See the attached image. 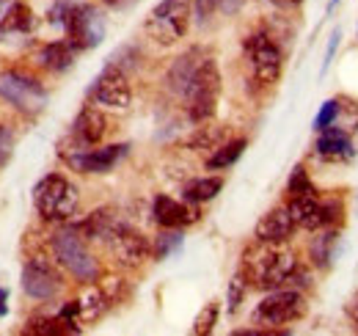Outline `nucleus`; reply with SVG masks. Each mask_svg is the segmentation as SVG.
<instances>
[{
  "instance_id": "1",
  "label": "nucleus",
  "mask_w": 358,
  "mask_h": 336,
  "mask_svg": "<svg viewBox=\"0 0 358 336\" xmlns=\"http://www.w3.org/2000/svg\"><path fill=\"white\" fill-rule=\"evenodd\" d=\"M295 270H298V256L284 243L257 240V246H251L243 256V276L257 290L287 287Z\"/></svg>"
},
{
  "instance_id": "2",
  "label": "nucleus",
  "mask_w": 358,
  "mask_h": 336,
  "mask_svg": "<svg viewBox=\"0 0 358 336\" xmlns=\"http://www.w3.org/2000/svg\"><path fill=\"white\" fill-rule=\"evenodd\" d=\"M218 94H221V72H218V64L204 55L201 64L196 66L190 83L185 85V91H182L185 105H187V116H190L193 122H207V119H213Z\"/></svg>"
},
{
  "instance_id": "3",
  "label": "nucleus",
  "mask_w": 358,
  "mask_h": 336,
  "mask_svg": "<svg viewBox=\"0 0 358 336\" xmlns=\"http://www.w3.org/2000/svg\"><path fill=\"white\" fill-rule=\"evenodd\" d=\"M190 14H193L190 0H160L149 11V17L143 22V31L157 44L171 47L179 39H185V34L190 28Z\"/></svg>"
},
{
  "instance_id": "4",
  "label": "nucleus",
  "mask_w": 358,
  "mask_h": 336,
  "mask_svg": "<svg viewBox=\"0 0 358 336\" xmlns=\"http://www.w3.org/2000/svg\"><path fill=\"white\" fill-rule=\"evenodd\" d=\"M52 253H55L58 265L66 267L78 281H83V284L96 281L99 265H96L94 253L86 248V240L78 226H66L58 234H52Z\"/></svg>"
},
{
  "instance_id": "5",
  "label": "nucleus",
  "mask_w": 358,
  "mask_h": 336,
  "mask_svg": "<svg viewBox=\"0 0 358 336\" xmlns=\"http://www.w3.org/2000/svg\"><path fill=\"white\" fill-rule=\"evenodd\" d=\"M34 204L45 220H69L78 210V188L61 174H47L34 188Z\"/></svg>"
},
{
  "instance_id": "6",
  "label": "nucleus",
  "mask_w": 358,
  "mask_h": 336,
  "mask_svg": "<svg viewBox=\"0 0 358 336\" xmlns=\"http://www.w3.org/2000/svg\"><path fill=\"white\" fill-rule=\"evenodd\" d=\"M0 97L28 116L42 113L47 105V88L36 78H28L22 72H3L0 75Z\"/></svg>"
},
{
  "instance_id": "7",
  "label": "nucleus",
  "mask_w": 358,
  "mask_h": 336,
  "mask_svg": "<svg viewBox=\"0 0 358 336\" xmlns=\"http://www.w3.org/2000/svg\"><path fill=\"white\" fill-rule=\"evenodd\" d=\"M306 314V298L298 290H275L270 293L254 312V323L257 326H268V328H278V326H289L295 320H301Z\"/></svg>"
},
{
  "instance_id": "8",
  "label": "nucleus",
  "mask_w": 358,
  "mask_h": 336,
  "mask_svg": "<svg viewBox=\"0 0 358 336\" xmlns=\"http://www.w3.org/2000/svg\"><path fill=\"white\" fill-rule=\"evenodd\" d=\"M64 28H66L69 44L75 50H91L105 39V17L89 3H75Z\"/></svg>"
},
{
  "instance_id": "9",
  "label": "nucleus",
  "mask_w": 358,
  "mask_h": 336,
  "mask_svg": "<svg viewBox=\"0 0 358 336\" xmlns=\"http://www.w3.org/2000/svg\"><path fill=\"white\" fill-rule=\"evenodd\" d=\"M91 99L102 108H110V111H127L133 102V88L127 83L124 69L108 64L102 69V75L91 85Z\"/></svg>"
},
{
  "instance_id": "10",
  "label": "nucleus",
  "mask_w": 358,
  "mask_h": 336,
  "mask_svg": "<svg viewBox=\"0 0 358 336\" xmlns=\"http://www.w3.org/2000/svg\"><path fill=\"white\" fill-rule=\"evenodd\" d=\"M245 52H248V61H251V69H254V78L259 83H275L281 78V50L278 44L270 39L268 34H254L248 42H245Z\"/></svg>"
},
{
  "instance_id": "11",
  "label": "nucleus",
  "mask_w": 358,
  "mask_h": 336,
  "mask_svg": "<svg viewBox=\"0 0 358 336\" xmlns=\"http://www.w3.org/2000/svg\"><path fill=\"white\" fill-rule=\"evenodd\" d=\"M61 273L52 267V262L45 256H34L22 267V290L36 300H50L61 293Z\"/></svg>"
},
{
  "instance_id": "12",
  "label": "nucleus",
  "mask_w": 358,
  "mask_h": 336,
  "mask_svg": "<svg viewBox=\"0 0 358 336\" xmlns=\"http://www.w3.org/2000/svg\"><path fill=\"white\" fill-rule=\"evenodd\" d=\"M108 246H110V251L116 256V262L124 265V267L143 265L149 259V251H152L149 240L141 232H135L133 226H124V223H116V229L108 237Z\"/></svg>"
},
{
  "instance_id": "13",
  "label": "nucleus",
  "mask_w": 358,
  "mask_h": 336,
  "mask_svg": "<svg viewBox=\"0 0 358 336\" xmlns=\"http://www.w3.org/2000/svg\"><path fill=\"white\" fill-rule=\"evenodd\" d=\"M127 144H113V146H102V149H83L75 155H66V163L83 174H105L116 166L124 155H127Z\"/></svg>"
},
{
  "instance_id": "14",
  "label": "nucleus",
  "mask_w": 358,
  "mask_h": 336,
  "mask_svg": "<svg viewBox=\"0 0 358 336\" xmlns=\"http://www.w3.org/2000/svg\"><path fill=\"white\" fill-rule=\"evenodd\" d=\"M105 132H108V119H105V113H99V111L91 108V105H86V108L78 113V119H75V125H72V138H75V144H78L80 149H89L94 144H99V141L105 138Z\"/></svg>"
},
{
  "instance_id": "15",
  "label": "nucleus",
  "mask_w": 358,
  "mask_h": 336,
  "mask_svg": "<svg viewBox=\"0 0 358 336\" xmlns=\"http://www.w3.org/2000/svg\"><path fill=\"white\" fill-rule=\"evenodd\" d=\"M295 220L287 207H275L268 215H262V220L257 223V240H265V243H287L295 232Z\"/></svg>"
},
{
  "instance_id": "16",
  "label": "nucleus",
  "mask_w": 358,
  "mask_h": 336,
  "mask_svg": "<svg viewBox=\"0 0 358 336\" xmlns=\"http://www.w3.org/2000/svg\"><path fill=\"white\" fill-rule=\"evenodd\" d=\"M155 220L163 226V229H179V226H187L199 218V212L187 204H182L171 196H157L155 199V207H152Z\"/></svg>"
},
{
  "instance_id": "17",
  "label": "nucleus",
  "mask_w": 358,
  "mask_h": 336,
  "mask_svg": "<svg viewBox=\"0 0 358 336\" xmlns=\"http://www.w3.org/2000/svg\"><path fill=\"white\" fill-rule=\"evenodd\" d=\"M317 152L320 158L325 160H350L353 158V141H350V132L342 130V127H325L320 130V138H317Z\"/></svg>"
},
{
  "instance_id": "18",
  "label": "nucleus",
  "mask_w": 358,
  "mask_h": 336,
  "mask_svg": "<svg viewBox=\"0 0 358 336\" xmlns=\"http://www.w3.org/2000/svg\"><path fill=\"white\" fill-rule=\"evenodd\" d=\"M110 306V298L105 295V290L99 284L89 281L80 295H78V314H80V323H96Z\"/></svg>"
},
{
  "instance_id": "19",
  "label": "nucleus",
  "mask_w": 358,
  "mask_h": 336,
  "mask_svg": "<svg viewBox=\"0 0 358 336\" xmlns=\"http://www.w3.org/2000/svg\"><path fill=\"white\" fill-rule=\"evenodd\" d=\"M289 215H292V220H295V226H301V229H320L322 226V204L317 202V196L312 193H301V196H292V202H289Z\"/></svg>"
},
{
  "instance_id": "20",
  "label": "nucleus",
  "mask_w": 358,
  "mask_h": 336,
  "mask_svg": "<svg viewBox=\"0 0 358 336\" xmlns=\"http://www.w3.org/2000/svg\"><path fill=\"white\" fill-rule=\"evenodd\" d=\"M201 50H187L185 55H179L177 61H174V66H171V72H169V85L182 94L185 91V85L190 83V78H193V72H196V66L201 64Z\"/></svg>"
},
{
  "instance_id": "21",
  "label": "nucleus",
  "mask_w": 358,
  "mask_h": 336,
  "mask_svg": "<svg viewBox=\"0 0 358 336\" xmlns=\"http://www.w3.org/2000/svg\"><path fill=\"white\" fill-rule=\"evenodd\" d=\"M36 28V17L25 3H11L8 14L0 22V34H31Z\"/></svg>"
},
{
  "instance_id": "22",
  "label": "nucleus",
  "mask_w": 358,
  "mask_h": 336,
  "mask_svg": "<svg viewBox=\"0 0 358 336\" xmlns=\"http://www.w3.org/2000/svg\"><path fill=\"white\" fill-rule=\"evenodd\" d=\"M75 52H78V50L69 42H52V44H47V47H42L39 61H42V66L50 69V72H64V69L72 66Z\"/></svg>"
},
{
  "instance_id": "23",
  "label": "nucleus",
  "mask_w": 358,
  "mask_h": 336,
  "mask_svg": "<svg viewBox=\"0 0 358 336\" xmlns=\"http://www.w3.org/2000/svg\"><path fill=\"white\" fill-rule=\"evenodd\" d=\"M116 223H119V220L110 215V210H96V212H91L78 229H80L83 237H91V240H108L110 232L116 229Z\"/></svg>"
},
{
  "instance_id": "24",
  "label": "nucleus",
  "mask_w": 358,
  "mask_h": 336,
  "mask_svg": "<svg viewBox=\"0 0 358 336\" xmlns=\"http://www.w3.org/2000/svg\"><path fill=\"white\" fill-rule=\"evenodd\" d=\"M224 188V179L221 176H201V179H193L185 185V199L190 204H201V202H210L221 193Z\"/></svg>"
},
{
  "instance_id": "25",
  "label": "nucleus",
  "mask_w": 358,
  "mask_h": 336,
  "mask_svg": "<svg viewBox=\"0 0 358 336\" xmlns=\"http://www.w3.org/2000/svg\"><path fill=\"white\" fill-rule=\"evenodd\" d=\"M245 146H248V141H245V138H237V141H229V144L224 141V144H221V146L207 158V168H213V171L229 168L231 163H237V160L243 158Z\"/></svg>"
},
{
  "instance_id": "26",
  "label": "nucleus",
  "mask_w": 358,
  "mask_h": 336,
  "mask_svg": "<svg viewBox=\"0 0 358 336\" xmlns=\"http://www.w3.org/2000/svg\"><path fill=\"white\" fill-rule=\"evenodd\" d=\"M224 141H226L224 127H199V130L187 138V146L196 149V152H201V149H213V152H215Z\"/></svg>"
},
{
  "instance_id": "27",
  "label": "nucleus",
  "mask_w": 358,
  "mask_h": 336,
  "mask_svg": "<svg viewBox=\"0 0 358 336\" xmlns=\"http://www.w3.org/2000/svg\"><path fill=\"white\" fill-rule=\"evenodd\" d=\"M336 240H339V234H336V232H325V234L314 237V243H312L314 265H320V267H328V265H331V259H334V248H336Z\"/></svg>"
},
{
  "instance_id": "28",
  "label": "nucleus",
  "mask_w": 358,
  "mask_h": 336,
  "mask_svg": "<svg viewBox=\"0 0 358 336\" xmlns=\"http://www.w3.org/2000/svg\"><path fill=\"white\" fill-rule=\"evenodd\" d=\"M25 334H42V336H55V334H75L72 326H66L61 317H36V320H28V328Z\"/></svg>"
},
{
  "instance_id": "29",
  "label": "nucleus",
  "mask_w": 358,
  "mask_h": 336,
  "mask_svg": "<svg viewBox=\"0 0 358 336\" xmlns=\"http://www.w3.org/2000/svg\"><path fill=\"white\" fill-rule=\"evenodd\" d=\"M218 303L213 300V303H207L201 312H199V317H196V323H193V334L196 336H204V334H213V328H215V323H218Z\"/></svg>"
},
{
  "instance_id": "30",
  "label": "nucleus",
  "mask_w": 358,
  "mask_h": 336,
  "mask_svg": "<svg viewBox=\"0 0 358 336\" xmlns=\"http://www.w3.org/2000/svg\"><path fill=\"white\" fill-rule=\"evenodd\" d=\"M182 246V234L179 232H163L160 237H157V243H155V256L157 259H166L169 253H174Z\"/></svg>"
},
{
  "instance_id": "31",
  "label": "nucleus",
  "mask_w": 358,
  "mask_h": 336,
  "mask_svg": "<svg viewBox=\"0 0 358 336\" xmlns=\"http://www.w3.org/2000/svg\"><path fill=\"white\" fill-rule=\"evenodd\" d=\"M287 190H289V196H301V193H312V182H309V174H306V168L298 166L292 171V176H289V185H287Z\"/></svg>"
},
{
  "instance_id": "32",
  "label": "nucleus",
  "mask_w": 358,
  "mask_h": 336,
  "mask_svg": "<svg viewBox=\"0 0 358 336\" xmlns=\"http://www.w3.org/2000/svg\"><path fill=\"white\" fill-rule=\"evenodd\" d=\"M336 119H339V99H328V102L320 108V113H317V119H314V127H317V130H325V127L336 125Z\"/></svg>"
},
{
  "instance_id": "33",
  "label": "nucleus",
  "mask_w": 358,
  "mask_h": 336,
  "mask_svg": "<svg viewBox=\"0 0 358 336\" xmlns=\"http://www.w3.org/2000/svg\"><path fill=\"white\" fill-rule=\"evenodd\" d=\"M75 3H78V0H55V3L50 6V11H47V17H50V22H55V25H64Z\"/></svg>"
},
{
  "instance_id": "34",
  "label": "nucleus",
  "mask_w": 358,
  "mask_h": 336,
  "mask_svg": "<svg viewBox=\"0 0 358 336\" xmlns=\"http://www.w3.org/2000/svg\"><path fill=\"white\" fill-rule=\"evenodd\" d=\"M245 276L240 273V276H234L231 279V284H229V312H237V306H240V300H243V295H245Z\"/></svg>"
},
{
  "instance_id": "35",
  "label": "nucleus",
  "mask_w": 358,
  "mask_h": 336,
  "mask_svg": "<svg viewBox=\"0 0 358 336\" xmlns=\"http://www.w3.org/2000/svg\"><path fill=\"white\" fill-rule=\"evenodd\" d=\"M11 152H14V132L0 125V168L11 160Z\"/></svg>"
},
{
  "instance_id": "36",
  "label": "nucleus",
  "mask_w": 358,
  "mask_h": 336,
  "mask_svg": "<svg viewBox=\"0 0 358 336\" xmlns=\"http://www.w3.org/2000/svg\"><path fill=\"white\" fill-rule=\"evenodd\" d=\"M190 3H193V14L199 22H207L215 14V8L221 6V0H190Z\"/></svg>"
},
{
  "instance_id": "37",
  "label": "nucleus",
  "mask_w": 358,
  "mask_h": 336,
  "mask_svg": "<svg viewBox=\"0 0 358 336\" xmlns=\"http://www.w3.org/2000/svg\"><path fill=\"white\" fill-rule=\"evenodd\" d=\"M345 312H348V317L353 320L358 326V293H353L350 298H348V303H345Z\"/></svg>"
},
{
  "instance_id": "38",
  "label": "nucleus",
  "mask_w": 358,
  "mask_h": 336,
  "mask_svg": "<svg viewBox=\"0 0 358 336\" xmlns=\"http://www.w3.org/2000/svg\"><path fill=\"white\" fill-rule=\"evenodd\" d=\"M336 44H339V31H334V36H331V44H328V52H325V64H322V69L331 64V58H334V52H336Z\"/></svg>"
},
{
  "instance_id": "39",
  "label": "nucleus",
  "mask_w": 358,
  "mask_h": 336,
  "mask_svg": "<svg viewBox=\"0 0 358 336\" xmlns=\"http://www.w3.org/2000/svg\"><path fill=\"white\" fill-rule=\"evenodd\" d=\"M6 300H8V293L6 290H0V317L8 312V306H6Z\"/></svg>"
},
{
  "instance_id": "40",
  "label": "nucleus",
  "mask_w": 358,
  "mask_h": 336,
  "mask_svg": "<svg viewBox=\"0 0 358 336\" xmlns=\"http://www.w3.org/2000/svg\"><path fill=\"white\" fill-rule=\"evenodd\" d=\"M278 6H298V3H303V0H275Z\"/></svg>"
},
{
  "instance_id": "41",
  "label": "nucleus",
  "mask_w": 358,
  "mask_h": 336,
  "mask_svg": "<svg viewBox=\"0 0 358 336\" xmlns=\"http://www.w3.org/2000/svg\"><path fill=\"white\" fill-rule=\"evenodd\" d=\"M6 6H8V0H0V11H3V8H6Z\"/></svg>"
},
{
  "instance_id": "42",
  "label": "nucleus",
  "mask_w": 358,
  "mask_h": 336,
  "mask_svg": "<svg viewBox=\"0 0 358 336\" xmlns=\"http://www.w3.org/2000/svg\"><path fill=\"white\" fill-rule=\"evenodd\" d=\"M105 3H108V6H116V3H119V0H105Z\"/></svg>"
},
{
  "instance_id": "43",
  "label": "nucleus",
  "mask_w": 358,
  "mask_h": 336,
  "mask_svg": "<svg viewBox=\"0 0 358 336\" xmlns=\"http://www.w3.org/2000/svg\"><path fill=\"white\" fill-rule=\"evenodd\" d=\"M336 3H339V0H331V6H336Z\"/></svg>"
}]
</instances>
